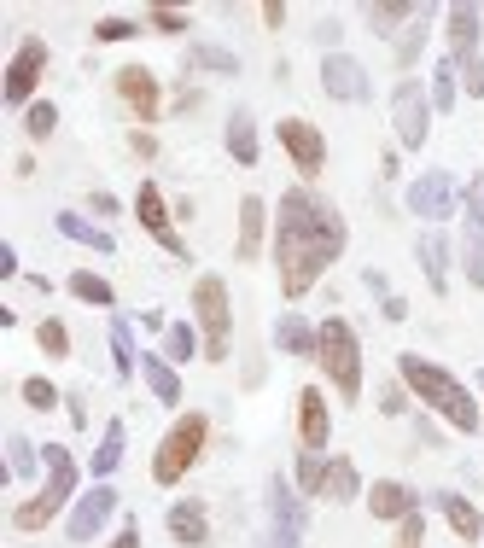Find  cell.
<instances>
[{"instance_id": "29", "label": "cell", "mask_w": 484, "mask_h": 548, "mask_svg": "<svg viewBox=\"0 0 484 548\" xmlns=\"http://www.w3.org/2000/svg\"><path fill=\"white\" fill-rule=\"evenodd\" d=\"M269 514H275V525H298L304 531V502L292 496L286 479H269Z\"/></svg>"}, {"instance_id": "6", "label": "cell", "mask_w": 484, "mask_h": 548, "mask_svg": "<svg viewBox=\"0 0 484 548\" xmlns=\"http://www.w3.org/2000/svg\"><path fill=\"white\" fill-rule=\"evenodd\" d=\"M193 315L205 327V362H228V333H234V304H228V280L199 274L193 280Z\"/></svg>"}, {"instance_id": "23", "label": "cell", "mask_w": 484, "mask_h": 548, "mask_svg": "<svg viewBox=\"0 0 484 548\" xmlns=\"http://www.w3.org/2000/svg\"><path fill=\"white\" fill-rule=\"evenodd\" d=\"M53 222H59V234H65V240L88 245V251H117V240H111V234H105V228H94V222H82V216H76V210H59V216H53Z\"/></svg>"}, {"instance_id": "43", "label": "cell", "mask_w": 484, "mask_h": 548, "mask_svg": "<svg viewBox=\"0 0 484 548\" xmlns=\"http://www.w3.org/2000/svg\"><path fill=\"white\" fill-rule=\"evenodd\" d=\"M397 548H426V519H420V508L409 519H397Z\"/></svg>"}, {"instance_id": "3", "label": "cell", "mask_w": 484, "mask_h": 548, "mask_svg": "<svg viewBox=\"0 0 484 548\" xmlns=\"http://www.w3.org/2000/svg\"><path fill=\"white\" fill-rule=\"evenodd\" d=\"M41 461H47V484L35 490L30 502L12 508V525H18V531H41V525H53V519L70 508V496H76V455H70L65 444H47L41 449Z\"/></svg>"}, {"instance_id": "46", "label": "cell", "mask_w": 484, "mask_h": 548, "mask_svg": "<svg viewBox=\"0 0 484 548\" xmlns=\"http://www.w3.org/2000/svg\"><path fill=\"white\" fill-rule=\"evenodd\" d=\"M461 88H467L473 100L484 94V59H467V65H461Z\"/></svg>"}, {"instance_id": "9", "label": "cell", "mask_w": 484, "mask_h": 548, "mask_svg": "<svg viewBox=\"0 0 484 548\" xmlns=\"http://www.w3.org/2000/svg\"><path fill=\"white\" fill-rule=\"evenodd\" d=\"M321 88H327L333 100H345V105L374 100V82H368V70L356 65L350 53H327V65H321Z\"/></svg>"}, {"instance_id": "49", "label": "cell", "mask_w": 484, "mask_h": 548, "mask_svg": "<svg viewBox=\"0 0 484 548\" xmlns=\"http://www.w3.org/2000/svg\"><path fill=\"white\" fill-rule=\"evenodd\" d=\"M111 548H140V525H135V519H129V525L111 537Z\"/></svg>"}, {"instance_id": "26", "label": "cell", "mask_w": 484, "mask_h": 548, "mask_svg": "<svg viewBox=\"0 0 484 548\" xmlns=\"http://www.w3.org/2000/svg\"><path fill=\"white\" fill-rule=\"evenodd\" d=\"M117 467H123V420H111V426L100 432V449H94V479L105 484Z\"/></svg>"}, {"instance_id": "10", "label": "cell", "mask_w": 484, "mask_h": 548, "mask_svg": "<svg viewBox=\"0 0 484 548\" xmlns=\"http://www.w3.org/2000/svg\"><path fill=\"white\" fill-rule=\"evenodd\" d=\"M41 70H47V41L41 35H24V47L12 53V65H6V100L24 105L35 94V82H41Z\"/></svg>"}, {"instance_id": "50", "label": "cell", "mask_w": 484, "mask_h": 548, "mask_svg": "<svg viewBox=\"0 0 484 548\" xmlns=\"http://www.w3.org/2000/svg\"><path fill=\"white\" fill-rule=\"evenodd\" d=\"M385 321H409V304H403V298H397V292H391V298H385V309H380Z\"/></svg>"}, {"instance_id": "28", "label": "cell", "mask_w": 484, "mask_h": 548, "mask_svg": "<svg viewBox=\"0 0 484 548\" xmlns=\"http://www.w3.org/2000/svg\"><path fill=\"white\" fill-rule=\"evenodd\" d=\"M111 362H117V379H135V368H140L135 333H129V321H123V315H111Z\"/></svg>"}, {"instance_id": "27", "label": "cell", "mask_w": 484, "mask_h": 548, "mask_svg": "<svg viewBox=\"0 0 484 548\" xmlns=\"http://www.w3.org/2000/svg\"><path fill=\"white\" fill-rule=\"evenodd\" d=\"M420 269H426V280H432V292H444V286H450V245L438 240V234H426V240H420Z\"/></svg>"}, {"instance_id": "52", "label": "cell", "mask_w": 484, "mask_h": 548, "mask_svg": "<svg viewBox=\"0 0 484 548\" xmlns=\"http://www.w3.org/2000/svg\"><path fill=\"white\" fill-rule=\"evenodd\" d=\"M315 41H321V47H333V41H339V24H333V18H327V24H315Z\"/></svg>"}, {"instance_id": "47", "label": "cell", "mask_w": 484, "mask_h": 548, "mask_svg": "<svg viewBox=\"0 0 484 548\" xmlns=\"http://www.w3.org/2000/svg\"><path fill=\"white\" fill-rule=\"evenodd\" d=\"M152 30L181 35V30H187V18H181V12H170V6H158V12H152Z\"/></svg>"}, {"instance_id": "31", "label": "cell", "mask_w": 484, "mask_h": 548, "mask_svg": "<svg viewBox=\"0 0 484 548\" xmlns=\"http://www.w3.org/2000/svg\"><path fill=\"white\" fill-rule=\"evenodd\" d=\"M70 292H76L82 304H100V309H111V304H117L111 280H105V274H88V269H76V274H70Z\"/></svg>"}, {"instance_id": "13", "label": "cell", "mask_w": 484, "mask_h": 548, "mask_svg": "<svg viewBox=\"0 0 484 548\" xmlns=\"http://www.w3.org/2000/svg\"><path fill=\"white\" fill-rule=\"evenodd\" d=\"M280 146L292 152L298 175H321V164H327V140H321V129L304 123V117H286V123H280Z\"/></svg>"}, {"instance_id": "1", "label": "cell", "mask_w": 484, "mask_h": 548, "mask_svg": "<svg viewBox=\"0 0 484 548\" xmlns=\"http://www.w3.org/2000/svg\"><path fill=\"white\" fill-rule=\"evenodd\" d=\"M350 228L345 216L327 205L310 187H292L275 210V263H280V292L286 298H304L327 263H339Z\"/></svg>"}, {"instance_id": "24", "label": "cell", "mask_w": 484, "mask_h": 548, "mask_svg": "<svg viewBox=\"0 0 484 548\" xmlns=\"http://www.w3.org/2000/svg\"><path fill=\"white\" fill-rule=\"evenodd\" d=\"M228 152H234V164H257V123H251V111H234L228 117Z\"/></svg>"}, {"instance_id": "41", "label": "cell", "mask_w": 484, "mask_h": 548, "mask_svg": "<svg viewBox=\"0 0 484 548\" xmlns=\"http://www.w3.org/2000/svg\"><path fill=\"white\" fill-rule=\"evenodd\" d=\"M461 205H467V228H473V234H484V175H473V181H467Z\"/></svg>"}, {"instance_id": "19", "label": "cell", "mask_w": 484, "mask_h": 548, "mask_svg": "<svg viewBox=\"0 0 484 548\" xmlns=\"http://www.w3.org/2000/svg\"><path fill=\"white\" fill-rule=\"evenodd\" d=\"M438 508H444V519H450V531L461 537V543H479V537H484V514L461 496V490H444V496H438Z\"/></svg>"}, {"instance_id": "20", "label": "cell", "mask_w": 484, "mask_h": 548, "mask_svg": "<svg viewBox=\"0 0 484 548\" xmlns=\"http://www.w3.org/2000/svg\"><path fill=\"white\" fill-rule=\"evenodd\" d=\"M170 537L181 548H205V537H210L205 508H199V502H175V508H170Z\"/></svg>"}, {"instance_id": "14", "label": "cell", "mask_w": 484, "mask_h": 548, "mask_svg": "<svg viewBox=\"0 0 484 548\" xmlns=\"http://www.w3.org/2000/svg\"><path fill=\"white\" fill-rule=\"evenodd\" d=\"M117 94L129 100V111H135L140 123H152L158 117V76L146 65H123L117 70Z\"/></svg>"}, {"instance_id": "32", "label": "cell", "mask_w": 484, "mask_h": 548, "mask_svg": "<svg viewBox=\"0 0 484 548\" xmlns=\"http://www.w3.org/2000/svg\"><path fill=\"white\" fill-rule=\"evenodd\" d=\"M35 467H41V449H35L24 432H12V438H6V473H12V479H30Z\"/></svg>"}, {"instance_id": "35", "label": "cell", "mask_w": 484, "mask_h": 548, "mask_svg": "<svg viewBox=\"0 0 484 548\" xmlns=\"http://www.w3.org/2000/svg\"><path fill=\"white\" fill-rule=\"evenodd\" d=\"M193 350H199V333H193L187 321L164 327V356H170V362H193Z\"/></svg>"}, {"instance_id": "38", "label": "cell", "mask_w": 484, "mask_h": 548, "mask_svg": "<svg viewBox=\"0 0 484 548\" xmlns=\"http://www.w3.org/2000/svg\"><path fill=\"white\" fill-rule=\"evenodd\" d=\"M193 65L216 70V76H234V70H240V59H234L228 47H210V41H199V47H193Z\"/></svg>"}, {"instance_id": "11", "label": "cell", "mask_w": 484, "mask_h": 548, "mask_svg": "<svg viewBox=\"0 0 484 548\" xmlns=\"http://www.w3.org/2000/svg\"><path fill=\"white\" fill-rule=\"evenodd\" d=\"M117 502H123V496H117V490H111V484H94V490H88V496H76V508H70V543H94V531H100L105 519L117 514Z\"/></svg>"}, {"instance_id": "5", "label": "cell", "mask_w": 484, "mask_h": 548, "mask_svg": "<svg viewBox=\"0 0 484 548\" xmlns=\"http://www.w3.org/2000/svg\"><path fill=\"white\" fill-rule=\"evenodd\" d=\"M205 414H181L170 432H164V444H158V455H152V484H181L187 479V467L205 455Z\"/></svg>"}, {"instance_id": "15", "label": "cell", "mask_w": 484, "mask_h": 548, "mask_svg": "<svg viewBox=\"0 0 484 548\" xmlns=\"http://www.w3.org/2000/svg\"><path fill=\"white\" fill-rule=\"evenodd\" d=\"M327 432H333V414H327V397L321 391H298V438L304 449H327Z\"/></svg>"}, {"instance_id": "12", "label": "cell", "mask_w": 484, "mask_h": 548, "mask_svg": "<svg viewBox=\"0 0 484 548\" xmlns=\"http://www.w3.org/2000/svg\"><path fill=\"white\" fill-rule=\"evenodd\" d=\"M135 216H140V228L152 234V240L164 245L170 257H187V240L170 228V210H164V193L152 187V181H140V193H135Z\"/></svg>"}, {"instance_id": "17", "label": "cell", "mask_w": 484, "mask_h": 548, "mask_svg": "<svg viewBox=\"0 0 484 548\" xmlns=\"http://www.w3.org/2000/svg\"><path fill=\"white\" fill-rule=\"evenodd\" d=\"M263 228H269V205H263L257 193H245V205H240V245H234V257H240V263H251V257L263 251Z\"/></svg>"}, {"instance_id": "33", "label": "cell", "mask_w": 484, "mask_h": 548, "mask_svg": "<svg viewBox=\"0 0 484 548\" xmlns=\"http://www.w3.org/2000/svg\"><path fill=\"white\" fill-rule=\"evenodd\" d=\"M455 76H461L455 59H438V65H432V88H426V94H432V111H450L455 105V88H461Z\"/></svg>"}, {"instance_id": "16", "label": "cell", "mask_w": 484, "mask_h": 548, "mask_svg": "<svg viewBox=\"0 0 484 548\" xmlns=\"http://www.w3.org/2000/svg\"><path fill=\"white\" fill-rule=\"evenodd\" d=\"M450 18V59L455 65H467V59H479V6H450L444 12Z\"/></svg>"}, {"instance_id": "21", "label": "cell", "mask_w": 484, "mask_h": 548, "mask_svg": "<svg viewBox=\"0 0 484 548\" xmlns=\"http://www.w3.org/2000/svg\"><path fill=\"white\" fill-rule=\"evenodd\" d=\"M140 374H146L152 397H158L164 409H175V403H181V374H175L170 356H140Z\"/></svg>"}, {"instance_id": "37", "label": "cell", "mask_w": 484, "mask_h": 548, "mask_svg": "<svg viewBox=\"0 0 484 548\" xmlns=\"http://www.w3.org/2000/svg\"><path fill=\"white\" fill-rule=\"evenodd\" d=\"M53 129H59V105L35 100L30 111H24V135H30V140H47V135H53Z\"/></svg>"}, {"instance_id": "2", "label": "cell", "mask_w": 484, "mask_h": 548, "mask_svg": "<svg viewBox=\"0 0 484 548\" xmlns=\"http://www.w3.org/2000/svg\"><path fill=\"white\" fill-rule=\"evenodd\" d=\"M397 374H403V385L415 391L426 409L444 414L455 432H479V403H473V391H467L455 374H444L438 362H426V356H415V350L397 356Z\"/></svg>"}, {"instance_id": "7", "label": "cell", "mask_w": 484, "mask_h": 548, "mask_svg": "<svg viewBox=\"0 0 484 548\" xmlns=\"http://www.w3.org/2000/svg\"><path fill=\"white\" fill-rule=\"evenodd\" d=\"M391 129H397V140H403L409 152H420L426 135H432V94L420 88L415 76L397 82V94H391Z\"/></svg>"}, {"instance_id": "51", "label": "cell", "mask_w": 484, "mask_h": 548, "mask_svg": "<svg viewBox=\"0 0 484 548\" xmlns=\"http://www.w3.org/2000/svg\"><path fill=\"white\" fill-rule=\"evenodd\" d=\"M263 24H269V30H280V24H286V6H280V0H269V6H263Z\"/></svg>"}, {"instance_id": "39", "label": "cell", "mask_w": 484, "mask_h": 548, "mask_svg": "<svg viewBox=\"0 0 484 548\" xmlns=\"http://www.w3.org/2000/svg\"><path fill=\"white\" fill-rule=\"evenodd\" d=\"M35 344H41L47 356H70V333L59 327V321H53V315H47V321L35 327Z\"/></svg>"}, {"instance_id": "22", "label": "cell", "mask_w": 484, "mask_h": 548, "mask_svg": "<svg viewBox=\"0 0 484 548\" xmlns=\"http://www.w3.org/2000/svg\"><path fill=\"white\" fill-rule=\"evenodd\" d=\"M275 344L286 350V356H315V327L304 321V315H280L275 321Z\"/></svg>"}, {"instance_id": "30", "label": "cell", "mask_w": 484, "mask_h": 548, "mask_svg": "<svg viewBox=\"0 0 484 548\" xmlns=\"http://www.w3.org/2000/svg\"><path fill=\"white\" fill-rule=\"evenodd\" d=\"M415 18H420V6H409V0H380V6H368V24L380 35L403 30V24H415Z\"/></svg>"}, {"instance_id": "25", "label": "cell", "mask_w": 484, "mask_h": 548, "mask_svg": "<svg viewBox=\"0 0 484 548\" xmlns=\"http://www.w3.org/2000/svg\"><path fill=\"white\" fill-rule=\"evenodd\" d=\"M356 490H362L356 461H350V455H333V461H327V490H321V496H327V502H356Z\"/></svg>"}, {"instance_id": "42", "label": "cell", "mask_w": 484, "mask_h": 548, "mask_svg": "<svg viewBox=\"0 0 484 548\" xmlns=\"http://www.w3.org/2000/svg\"><path fill=\"white\" fill-rule=\"evenodd\" d=\"M461 269H467L473 286H484V234H467V245H461Z\"/></svg>"}, {"instance_id": "48", "label": "cell", "mask_w": 484, "mask_h": 548, "mask_svg": "<svg viewBox=\"0 0 484 548\" xmlns=\"http://www.w3.org/2000/svg\"><path fill=\"white\" fill-rule=\"evenodd\" d=\"M380 409H385V414H409V397H403V385H385V391H380Z\"/></svg>"}, {"instance_id": "44", "label": "cell", "mask_w": 484, "mask_h": 548, "mask_svg": "<svg viewBox=\"0 0 484 548\" xmlns=\"http://www.w3.org/2000/svg\"><path fill=\"white\" fill-rule=\"evenodd\" d=\"M129 35H140L129 18H100V24H94V41H129Z\"/></svg>"}, {"instance_id": "40", "label": "cell", "mask_w": 484, "mask_h": 548, "mask_svg": "<svg viewBox=\"0 0 484 548\" xmlns=\"http://www.w3.org/2000/svg\"><path fill=\"white\" fill-rule=\"evenodd\" d=\"M24 403H30V409H59V385H53V379H24Z\"/></svg>"}, {"instance_id": "45", "label": "cell", "mask_w": 484, "mask_h": 548, "mask_svg": "<svg viewBox=\"0 0 484 548\" xmlns=\"http://www.w3.org/2000/svg\"><path fill=\"white\" fill-rule=\"evenodd\" d=\"M298 537H304L298 525H269V531H263V543H257V548H298Z\"/></svg>"}, {"instance_id": "36", "label": "cell", "mask_w": 484, "mask_h": 548, "mask_svg": "<svg viewBox=\"0 0 484 548\" xmlns=\"http://www.w3.org/2000/svg\"><path fill=\"white\" fill-rule=\"evenodd\" d=\"M298 490H304V496H321V490H327V455H298Z\"/></svg>"}, {"instance_id": "34", "label": "cell", "mask_w": 484, "mask_h": 548, "mask_svg": "<svg viewBox=\"0 0 484 548\" xmlns=\"http://www.w3.org/2000/svg\"><path fill=\"white\" fill-rule=\"evenodd\" d=\"M426 24H432V6H420V18L403 30V41H397V65H403V70L420 59V47H426Z\"/></svg>"}, {"instance_id": "18", "label": "cell", "mask_w": 484, "mask_h": 548, "mask_svg": "<svg viewBox=\"0 0 484 548\" xmlns=\"http://www.w3.org/2000/svg\"><path fill=\"white\" fill-rule=\"evenodd\" d=\"M415 490L409 484H397V479H380L374 490H368V508H374V519H409L415 514Z\"/></svg>"}, {"instance_id": "8", "label": "cell", "mask_w": 484, "mask_h": 548, "mask_svg": "<svg viewBox=\"0 0 484 548\" xmlns=\"http://www.w3.org/2000/svg\"><path fill=\"white\" fill-rule=\"evenodd\" d=\"M455 199H461V193H455L450 170H426L415 187H409V210H415L420 222H444V216L455 210Z\"/></svg>"}, {"instance_id": "4", "label": "cell", "mask_w": 484, "mask_h": 548, "mask_svg": "<svg viewBox=\"0 0 484 548\" xmlns=\"http://www.w3.org/2000/svg\"><path fill=\"white\" fill-rule=\"evenodd\" d=\"M315 362H321L327 379L339 385V397L356 403V391H362V344H356L345 315H327V321L315 327Z\"/></svg>"}]
</instances>
